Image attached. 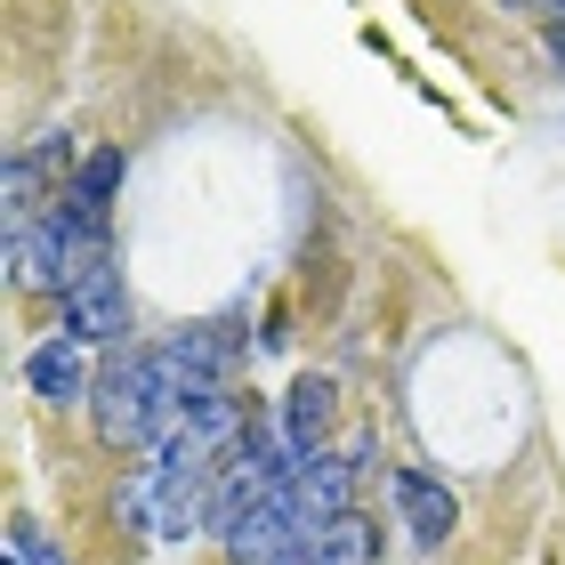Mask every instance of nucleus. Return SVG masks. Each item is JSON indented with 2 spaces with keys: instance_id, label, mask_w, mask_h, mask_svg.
I'll use <instances>...</instances> for the list:
<instances>
[{
  "instance_id": "4",
  "label": "nucleus",
  "mask_w": 565,
  "mask_h": 565,
  "mask_svg": "<svg viewBox=\"0 0 565 565\" xmlns=\"http://www.w3.org/2000/svg\"><path fill=\"white\" fill-rule=\"evenodd\" d=\"M388 493H396V518H404V533H413L420 550H445V542H452L460 501L445 493V477H428V469H396V477H388Z\"/></svg>"
},
{
  "instance_id": "3",
  "label": "nucleus",
  "mask_w": 565,
  "mask_h": 565,
  "mask_svg": "<svg viewBox=\"0 0 565 565\" xmlns=\"http://www.w3.org/2000/svg\"><path fill=\"white\" fill-rule=\"evenodd\" d=\"M355 477H364V452H307L299 469H291V501H299V518L307 525H331V518H348L355 509Z\"/></svg>"
},
{
  "instance_id": "10",
  "label": "nucleus",
  "mask_w": 565,
  "mask_h": 565,
  "mask_svg": "<svg viewBox=\"0 0 565 565\" xmlns=\"http://www.w3.org/2000/svg\"><path fill=\"white\" fill-rule=\"evenodd\" d=\"M0 565H33V557H17V550H9V557H0Z\"/></svg>"
},
{
  "instance_id": "9",
  "label": "nucleus",
  "mask_w": 565,
  "mask_h": 565,
  "mask_svg": "<svg viewBox=\"0 0 565 565\" xmlns=\"http://www.w3.org/2000/svg\"><path fill=\"white\" fill-rule=\"evenodd\" d=\"M550 57H557V73H565V24H550Z\"/></svg>"
},
{
  "instance_id": "6",
  "label": "nucleus",
  "mask_w": 565,
  "mask_h": 565,
  "mask_svg": "<svg viewBox=\"0 0 565 565\" xmlns=\"http://www.w3.org/2000/svg\"><path fill=\"white\" fill-rule=\"evenodd\" d=\"M331 380L323 372H307V380H291V396H282V445H291L299 460L307 452H323V436H331Z\"/></svg>"
},
{
  "instance_id": "8",
  "label": "nucleus",
  "mask_w": 565,
  "mask_h": 565,
  "mask_svg": "<svg viewBox=\"0 0 565 565\" xmlns=\"http://www.w3.org/2000/svg\"><path fill=\"white\" fill-rule=\"evenodd\" d=\"M509 9H533V17H550V24H565V0H509Z\"/></svg>"
},
{
  "instance_id": "1",
  "label": "nucleus",
  "mask_w": 565,
  "mask_h": 565,
  "mask_svg": "<svg viewBox=\"0 0 565 565\" xmlns=\"http://www.w3.org/2000/svg\"><path fill=\"white\" fill-rule=\"evenodd\" d=\"M89 420L114 452H162L178 428H186V380L170 372L162 348H130L97 372L89 388Z\"/></svg>"
},
{
  "instance_id": "2",
  "label": "nucleus",
  "mask_w": 565,
  "mask_h": 565,
  "mask_svg": "<svg viewBox=\"0 0 565 565\" xmlns=\"http://www.w3.org/2000/svg\"><path fill=\"white\" fill-rule=\"evenodd\" d=\"M57 323H65V340H82V348H106L130 331V291H121V267H97L89 282H73V291L57 299Z\"/></svg>"
},
{
  "instance_id": "5",
  "label": "nucleus",
  "mask_w": 565,
  "mask_h": 565,
  "mask_svg": "<svg viewBox=\"0 0 565 565\" xmlns=\"http://www.w3.org/2000/svg\"><path fill=\"white\" fill-rule=\"evenodd\" d=\"M24 380H33L41 404H89V388H97L82 340H41L33 355H24Z\"/></svg>"
},
{
  "instance_id": "7",
  "label": "nucleus",
  "mask_w": 565,
  "mask_h": 565,
  "mask_svg": "<svg viewBox=\"0 0 565 565\" xmlns=\"http://www.w3.org/2000/svg\"><path fill=\"white\" fill-rule=\"evenodd\" d=\"M121 146H97V153H82V170H73V202H89V211H114V194H121Z\"/></svg>"
}]
</instances>
